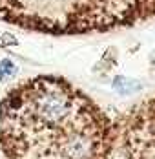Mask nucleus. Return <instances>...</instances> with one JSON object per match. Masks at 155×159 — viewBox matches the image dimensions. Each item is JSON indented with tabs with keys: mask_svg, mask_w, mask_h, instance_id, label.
<instances>
[{
	"mask_svg": "<svg viewBox=\"0 0 155 159\" xmlns=\"http://www.w3.org/2000/svg\"><path fill=\"white\" fill-rule=\"evenodd\" d=\"M0 134L9 159H104V126L90 101L57 79L7 97Z\"/></svg>",
	"mask_w": 155,
	"mask_h": 159,
	"instance_id": "1",
	"label": "nucleus"
}]
</instances>
